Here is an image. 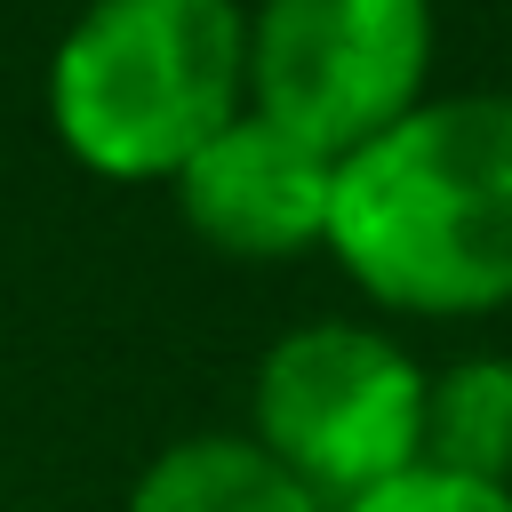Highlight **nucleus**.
<instances>
[{"label": "nucleus", "mask_w": 512, "mask_h": 512, "mask_svg": "<svg viewBox=\"0 0 512 512\" xmlns=\"http://www.w3.org/2000/svg\"><path fill=\"white\" fill-rule=\"evenodd\" d=\"M336 272L408 320H480L512 304V96H424L376 144L336 160Z\"/></svg>", "instance_id": "1"}, {"label": "nucleus", "mask_w": 512, "mask_h": 512, "mask_svg": "<svg viewBox=\"0 0 512 512\" xmlns=\"http://www.w3.org/2000/svg\"><path fill=\"white\" fill-rule=\"evenodd\" d=\"M240 112L248 0H88L48 56V128L112 184H168Z\"/></svg>", "instance_id": "2"}, {"label": "nucleus", "mask_w": 512, "mask_h": 512, "mask_svg": "<svg viewBox=\"0 0 512 512\" xmlns=\"http://www.w3.org/2000/svg\"><path fill=\"white\" fill-rule=\"evenodd\" d=\"M416 352L368 320H304L264 344L248 384V440L328 512L424 464Z\"/></svg>", "instance_id": "3"}, {"label": "nucleus", "mask_w": 512, "mask_h": 512, "mask_svg": "<svg viewBox=\"0 0 512 512\" xmlns=\"http://www.w3.org/2000/svg\"><path fill=\"white\" fill-rule=\"evenodd\" d=\"M432 48V0H256L248 112L328 160H352L424 104Z\"/></svg>", "instance_id": "4"}, {"label": "nucleus", "mask_w": 512, "mask_h": 512, "mask_svg": "<svg viewBox=\"0 0 512 512\" xmlns=\"http://www.w3.org/2000/svg\"><path fill=\"white\" fill-rule=\"evenodd\" d=\"M176 216L240 264H288L328 248V200H336V160L272 128L264 112H240L216 128L176 176Z\"/></svg>", "instance_id": "5"}, {"label": "nucleus", "mask_w": 512, "mask_h": 512, "mask_svg": "<svg viewBox=\"0 0 512 512\" xmlns=\"http://www.w3.org/2000/svg\"><path fill=\"white\" fill-rule=\"evenodd\" d=\"M120 512H328V504L304 496L248 432H192L136 472Z\"/></svg>", "instance_id": "6"}, {"label": "nucleus", "mask_w": 512, "mask_h": 512, "mask_svg": "<svg viewBox=\"0 0 512 512\" xmlns=\"http://www.w3.org/2000/svg\"><path fill=\"white\" fill-rule=\"evenodd\" d=\"M424 464L512 488V352H464L424 384Z\"/></svg>", "instance_id": "7"}, {"label": "nucleus", "mask_w": 512, "mask_h": 512, "mask_svg": "<svg viewBox=\"0 0 512 512\" xmlns=\"http://www.w3.org/2000/svg\"><path fill=\"white\" fill-rule=\"evenodd\" d=\"M344 512H512V488H488V480H456V472L408 464L400 480L352 496Z\"/></svg>", "instance_id": "8"}]
</instances>
